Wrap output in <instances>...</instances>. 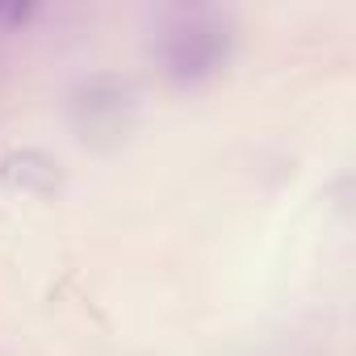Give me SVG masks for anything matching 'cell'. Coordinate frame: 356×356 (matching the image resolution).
Listing matches in <instances>:
<instances>
[{"label": "cell", "instance_id": "cell-1", "mask_svg": "<svg viewBox=\"0 0 356 356\" xmlns=\"http://www.w3.org/2000/svg\"><path fill=\"white\" fill-rule=\"evenodd\" d=\"M168 59H172V67L181 72V76H197V72L214 67V59H218V34L206 30V26H189V30L176 34Z\"/></svg>", "mask_w": 356, "mask_h": 356}]
</instances>
